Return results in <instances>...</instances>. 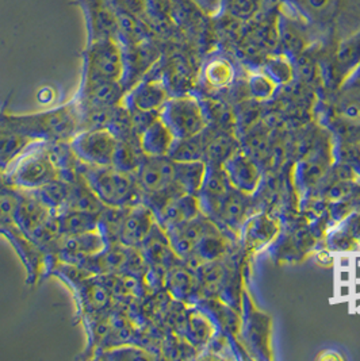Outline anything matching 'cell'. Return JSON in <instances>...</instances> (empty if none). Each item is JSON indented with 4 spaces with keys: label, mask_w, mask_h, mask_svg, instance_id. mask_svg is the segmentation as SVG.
Listing matches in <instances>:
<instances>
[{
    "label": "cell",
    "mask_w": 360,
    "mask_h": 361,
    "mask_svg": "<svg viewBox=\"0 0 360 361\" xmlns=\"http://www.w3.org/2000/svg\"><path fill=\"white\" fill-rule=\"evenodd\" d=\"M6 118L14 129L33 142H69L82 132V113L75 98L42 113L14 115L6 111Z\"/></svg>",
    "instance_id": "cell-2"
},
{
    "label": "cell",
    "mask_w": 360,
    "mask_h": 361,
    "mask_svg": "<svg viewBox=\"0 0 360 361\" xmlns=\"http://www.w3.org/2000/svg\"><path fill=\"white\" fill-rule=\"evenodd\" d=\"M313 33L340 39L360 29V0H283Z\"/></svg>",
    "instance_id": "cell-1"
},
{
    "label": "cell",
    "mask_w": 360,
    "mask_h": 361,
    "mask_svg": "<svg viewBox=\"0 0 360 361\" xmlns=\"http://www.w3.org/2000/svg\"><path fill=\"white\" fill-rule=\"evenodd\" d=\"M125 53L118 37L88 39L83 53V80L121 82L125 76Z\"/></svg>",
    "instance_id": "cell-6"
},
{
    "label": "cell",
    "mask_w": 360,
    "mask_h": 361,
    "mask_svg": "<svg viewBox=\"0 0 360 361\" xmlns=\"http://www.w3.org/2000/svg\"><path fill=\"white\" fill-rule=\"evenodd\" d=\"M206 78H208V82L215 85L225 84L229 82L232 78V68L224 60H215L206 68Z\"/></svg>",
    "instance_id": "cell-18"
},
{
    "label": "cell",
    "mask_w": 360,
    "mask_h": 361,
    "mask_svg": "<svg viewBox=\"0 0 360 361\" xmlns=\"http://www.w3.org/2000/svg\"><path fill=\"white\" fill-rule=\"evenodd\" d=\"M7 181L19 190L34 191L63 179L61 171L50 154L48 142H33L4 173Z\"/></svg>",
    "instance_id": "cell-5"
},
{
    "label": "cell",
    "mask_w": 360,
    "mask_h": 361,
    "mask_svg": "<svg viewBox=\"0 0 360 361\" xmlns=\"http://www.w3.org/2000/svg\"><path fill=\"white\" fill-rule=\"evenodd\" d=\"M102 353L97 356L102 360H143V359H152V355L148 353L145 349L134 346L131 344L118 345L113 348H107L100 350Z\"/></svg>",
    "instance_id": "cell-17"
},
{
    "label": "cell",
    "mask_w": 360,
    "mask_h": 361,
    "mask_svg": "<svg viewBox=\"0 0 360 361\" xmlns=\"http://www.w3.org/2000/svg\"><path fill=\"white\" fill-rule=\"evenodd\" d=\"M205 181L203 165L198 161H178L174 164V183L186 192H196Z\"/></svg>",
    "instance_id": "cell-15"
},
{
    "label": "cell",
    "mask_w": 360,
    "mask_h": 361,
    "mask_svg": "<svg viewBox=\"0 0 360 361\" xmlns=\"http://www.w3.org/2000/svg\"><path fill=\"white\" fill-rule=\"evenodd\" d=\"M251 85H252L253 91H255L256 94L264 95V94H268V92H270L272 84L270 82V79H265V78L259 76V78H255V79H253V82H251Z\"/></svg>",
    "instance_id": "cell-20"
},
{
    "label": "cell",
    "mask_w": 360,
    "mask_h": 361,
    "mask_svg": "<svg viewBox=\"0 0 360 361\" xmlns=\"http://www.w3.org/2000/svg\"><path fill=\"white\" fill-rule=\"evenodd\" d=\"M168 100L162 80L143 79L131 87L124 98V106L131 111H160Z\"/></svg>",
    "instance_id": "cell-12"
},
{
    "label": "cell",
    "mask_w": 360,
    "mask_h": 361,
    "mask_svg": "<svg viewBox=\"0 0 360 361\" xmlns=\"http://www.w3.org/2000/svg\"><path fill=\"white\" fill-rule=\"evenodd\" d=\"M79 172L106 207L125 209L140 202L141 192L136 176L119 171L114 165L94 166L82 164Z\"/></svg>",
    "instance_id": "cell-4"
},
{
    "label": "cell",
    "mask_w": 360,
    "mask_h": 361,
    "mask_svg": "<svg viewBox=\"0 0 360 361\" xmlns=\"http://www.w3.org/2000/svg\"><path fill=\"white\" fill-rule=\"evenodd\" d=\"M153 215L144 202L119 209L114 230L116 241L128 247H141L153 229Z\"/></svg>",
    "instance_id": "cell-9"
},
{
    "label": "cell",
    "mask_w": 360,
    "mask_h": 361,
    "mask_svg": "<svg viewBox=\"0 0 360 361\" xmlns=\"http://www.w3.org/2000/svg\"><path fill=\"white\" fill-rule=\"evenodd\" d=\"M33 144L30 138L14 129L7 118L6 111H0V172L6 173L18 157Z\"/></svg>",
    "instance_id": "cell-13"
},
{
    "label": "cell",
    "mask_w": 360,
    "mask_h": 361,
    "mask_svg": "<svg viewBox=\"0 0 360 361\" xmlns=\"http://www.w3.org/2000/svg\"><path fill=\"white\" fill-rule=\"evenodd\" d=\"M19 191L0 172V235L16 249L28 275V283L35 284L49 268L48 257L22 231L17 219Z\"/></svg>",
    "instance_id": "cell-3"
},
{
    "label": "cell",
    "mask_w": 360,
    "mask_h": 361,
    "mask_svg": "<svg viewBox=\"0 0 360 361\" xmlns=\"http://www.w3.org/2000/svg\"><path fill=\"white\" fill-rule=\"evenodd\" d=\"M134 176L141 195L163 192L174 184V163L165 157L145 156Z\"/></svg>",
    "instance_id": "cell-10"
},
{
    "label": "cell",
    "mask_w": 360,
    "mask_h": 361,
    "mask_svg": "<svg viewBox=\"0 0 360 361\" xmlns=\"http://www.w3.org/2000/svg\"><path fill=\"white\" fill-rule=\"evenodd\" d=\"M175 135L159 116L150 122L138 135V144L143 153L150 157H167L175 144Z\"/></svg>",
    "instance_id": "cell-14"
},
{
    "label": "cell",
    "mask_w": 360,
    "mask_h": 361,
    "mask_svg": "<svg viewBox=\"0 0 360 361\" xmlns=\"http://www.w3.org/2000/svg\"><path fill=\"white\" fill-rule=\"evenodd\" d=\"M69 142L83 164L94 166L113 165L118 138L109 129L98 128L82 130Z\"/></svg>",
    "instance_id": "cell-7"
},
{
    "label": "cell",
    "mask_w": 360,
    "mask_h": 361,
    "mask_svg": "<svg viewBox=\"0 0 360 361\" xmlns=\"http://www.w3.org/2000/svg\"><path fill=\"white\" fill-rule=\"evenodd\" d=\"M160 118L176 140L197 135L203 128V115L197 100L178 98L167 100L160 110Z\"/></svg>",
    "instance_id": "cell-8"
},
{
    "label": "cell",
    "mask_w": 360,
    "mask_h": 361,
    "mask_svg": "<svg viewBox=\"0 0 360 361\" xmlns=\"http://www.w3.org/2000/svg\"><path fill=\"white\" fill-rule=\"evenodd\" d=\"M126 88L121 82H82L75 99L82 109H110L122 104Z\"/></svg>",
    "instance_id": "cell-11"
},
{
    "label": "cell",
    "mask_w": 360,
    "mask_h": 361,
    "mask_svg": "<svg viewBox=\"0 0 360 361\" xmlns=\"http://www.w3.org/2000/svg\"><path fill=\"white\" fill-rule=\"evenodd\" d=\"M262 0H225L224 13L237 22H249L262 11Z\"/></svg>",
    "instance_id": "cell-16"
},
{
    "label": "cell",
    "mask_w": 360,
    "mask_h": 361,
    "mask_svg": "<svg viewBox=\"0 0 360 361\" xmlns=\"http://www.w3.org/2000/svg\"><path fill=\"white\" fill-rule=\"evenodd\" d=\"M268 71L271 73V78L274 79H278V80H287L290 79V73H292V69L289 64L286 63L284 59L278 57V59H274L272 61H270L268 64Z\"/></svg>",
    "instance_id": "cell-19"
}]
</instances>
